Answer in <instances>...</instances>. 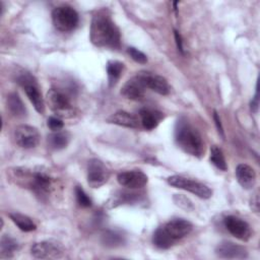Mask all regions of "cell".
I'll return each mask as SVG.
<instances>
[{
    "mask_svg": "<svg viewBox=\"0 0 260 260\" xmlns=\"http://www.w3.org/2000/svg\"><path fill=\"white\" fill-rule=\"evenodd\" d=\"M110 172L106 165L98 159L91 158L87 165V183L92 188L103 186L109 179Z\"/></svg>",
    "mask_w": 260,
    "mask_h": 260,
    "instance_id": "8",
    "label": "cell"
},
{
    "mask_svg": "<svg viewBox=\"0 0 260 260\" xmlns=\"http://www.w3.org/2000/svg\"><path fill=\"white\" fill-rule=\"evenodd\" d=\"M213 120H214V123H215V125H216V128H217L218 133H219L222 137H224L223 128H222V125H221V122H220V118H219V116L217 115L216 111L213 112Z\"/></svg>",
    "mask_w": 260,
    "mask_h": 260,
    "instance_id": "32",
    "label": "cell"
},
{
    "mask_svg": "<svg viewBox=\"0 0 260 260\" xmlns=\"http://www.w3.org/2000/svg\"><path fill=\"white\" fill-rule=\"evenodd\" d=\"M175 140L183 151L193 156L199 157L204 152V143L200 133L185 118H180L176 123Z\"/></svg>",
    "mask_w": 260,
    "mask_h": 260,
    "instance_id": "2",
    "label": "cell"
},
{
    "mask_svg": "<svg viewBox=\"0 0 260 260\" xmlns=\"http://www.w3.org/2000/svg\"><path fill=\"white\" fill-rule=\"evenodd\" d=\"M223 224L225 229L235 238L241 241H248L252 236V232L249 223L240 217H237L234 215H228L223 219Z\"/></svg>",
    "mask_w": 260,
    "mask_h": 260,
    "instance_id": "10",
    "label": "cell"
},
{
    "mask_svg": "<svg viewBox=\"0 0 260 260\" xmlns=\"http://www.w3.org/2000/svg\"><path fill=\"white\" fill-rule=\"evenodd\" d=\"M17 249H18V244L13 238H11L7 235L2 236L1 241H0L1 258L13 257V255L17 251Z\"/></svg>",
    "mask_w": 260,
    "mask_h": 260,
    "instance_id": "22",
    "label": "cell"
},
{
    "mask_svg": "<svg viewBox=\"0 0 260 260\" xmlns=\"http://www.w3.org/2000/svg\"><path fill=\"white\" fill-rule=\"evenodd\" d=\"M251 208L257 213L259 212V196L258 194H255V196L251 199Z\"/></svg>",
    "mask_w": 260,
    "mask_h": 260,
    "instance_id": "35",
    "label": "cell"
},
{
    "mask_svg": "<svg viewBox=\"0 0 260 260\" xmlns=\"http://www.w3.org/2000/svg\"><path fill=\"white\" fill-rule=\"evenodd\" d=\"M137 75L140 77L146 88H149L161 95L169 94L170 85L165 77L151 72H139Z\"/></svg>",
    "mask_w": 260,
    "mask_h": 260,
    "instance_id": "12",
    "label": "cell"
},
{
    "mask_svg": "<svg viewBox=\"0 0 260 260\" xmlns=\"http://www.w3.org/2000/svg\"><path fill=\"white\" fill-rule=\"evenodd\" d=\"M236 177L238 183L244 189H252L256 182V173L254 169L246 164H240L236 169Z\"/></svg>",
    "mask_w": 260,
    "mask_h": 260,
    "instance_id": "18",
    "label": "cell"
},
{
    "mask_svg": "<svg viewBox=\"0 0 260 260\" xmlns=\"http://www.w3.org/2000/svg\"><path fill=\"white\" fill-rule=\"evenodd\" d=\"M173 199H174V202H175L176 205H178L179 207H181V208H183L185 210H193V208H194V206H193L192 202L190 201V199L187 198L184 195L176 194Z\"/></svg>",
    "mask_w": 260,
    "mask_h": 260,
    "instance_id": "29",
    "label": "cell"
},
{
    "mask_svg": "<svg viewBox=\"0 0 260 260\" xmlns=\"http://www.w3.org/2000/svg\"><path fill=\"white\" fill-rule=\"evenodd\" d=\"M107 121L112 124H116L119 126L127 127V128H139L140 127V120L137 116L126 112V111H117L112 114Z\"/></svg>",
    "mask_w": 260,
    "mask_h": 260,
    "instance_id": "17",
    "label": "cell"
},
{
    "mask_svg": "<svg viewBox=\"0 0 260 260\" xmlns=\"http://www.w3.org/2000/svg\"><path fill=\"white\" fill-rule=\"evenodd\" d=\"M124 68V64L119 61H110L107 64V73L109 78L110 85H114L117 80L120 78L122 71Z\"/></svg>",
    "mask_w": 260,
    "mask_h": 260,
    "instance_id": "25",
    "label": "cell"
},
{
    "mask_svg": "<svg viewBox=\"0 0 260 260\" xmlns=\"http://www.w3.org/2000/svg\"><path fill=\"white\" fill-rule=\"evenodd\" d=\"M161 118H162L161 113L157 112L155 110L142 109L139 112L140 124L142 125L143 128H145L147 130L154 129L158 125Z\"/></svg>",
    "mask_w": 260,
    "mask_h": 260,
    "instance_id": "19",
    "label": "cell"
},
{
    "mask_svg": "<svg viewBox=\"0 0 260 260\" xmlns=\"http://www.w3.org/2000/svg\"><path fill=\"white\" fill-rule=\"evenodd\" d=\"M168 183L175 188L191 192L202 199H208L212 195L211 189L205 184L189 178H185L183 176H171L168 178Z\"/></svg>",
    "mask_w": 260,
    "mask_h": 260,
    "instance_id": "6",
    "label": "cell"
},
{
    "mask_svg": "<svg viewBox=\"0 0 260 260\" xmlns=\"http://www.w3.org/2000/svg\"><path fill=\"white\" fill-rule=\"evenodd\" d=\"M117 180L123 187L128 189H139L146 185L148 179L143 172L139 170H132L121 172L118 175Z\"/></svg>",
    "mask_w": 260,
    "mask_h": 260,
    "instance_id": "13",
    "label": "cell"
},
{
    "mask_svg": "<svg viewBox=\"0 0 260 260\" xmlns=\"http://www.w3.org/2000/svg\"><path fill=\"white\" fill-rule=\"evenodd\" d=\"M175 32V40H176V44H177V48L181 53H184V48H183V41H182V37L179 34L178 30H174Z\"/></svg>",
    "mask_w": 260,
    "mask_h": 260,
    "instance_id": "34",
    "label": "cell"
},
{
    "mask_svg": "<svg viewBox=\"0 0 260 260\" xmlns=\"http://www.w3.org/2000/svg\"><path fill=\"white\" fill-rule=\"evenodd\" d=\"M16 81L24 89L36 111L40 114H43L45 111V103L36 78L29 72L21 71L16 75Z\"/></svg>",
    "mask_w": 260,
    "mask_h": 260,
    "instance_id": "3",
    "label": "cell"
},
{
    "mask_svg": "<svg viewBox=\"0 0 260 260\" xmlns=\"http://www.w3.org/2000/svg\"><path fill=\"white\" fill-rule=\"evenodd\" d=\"M210 161L212 162L213 166H215L218 170L221 171H225L226 170V162H225V158L224 155L221 151V149L219 147H217L216 145H212L210 147Z\"/></svg>",
    "mask_w": 260,
    "mask_h": 260,
    "instance_id": "26",
    "label": "cell"
},
{
    "mask_svg": "<svg viewBox=\"0 0 260 260\" xmlns=\"http://www.w3.org/2000/svg\"><path fill=\"white\" fill-rule=\"evenodd\" d=\"M47 103L49 108L61 118H71L75 114V108L69 96L58 88H51L47 92Z\"/></svg>",
    "mask_w": 260,
    "mask_h": 260,
    "instance_id": "4",
    "label": "cell"
},
{
    "mask_svg": "<svg viewBox=\"0 0 260 260\" xmlns=\"http://www.w3.org/2000/svg\"><path fill=\"white\" fill-rule=\"evenodd\" d=\"M14 138L20 147L27 149L34 148L39 144L41 135L36 127L22 124L15 128Z\"/></svg>",
    "mask_w": 260,
    "mask_h": 260,
    "instance_id": "9",
    "label": "cell"
},
{
    "mask_svg": "<svg viewBox=\"0 0 260 260\" xmlns=\"http://www.w3.org/2000/svg\"><path fill=\"white\" fill-rule=\"evenodd\" d=\"M162 229L170 239L176 243L190 234L192 231V223L184 218H174L162 225Z\"/></svg>",
    "mask_w": 260,
    "mask_h": 260,
    "instance_id": "11",
    "label": "cell"
},
{
    "mask_svg": "<svg viewBox=\"0 0 260 260\" xmlns=\"http://www.w3.org/2000/svg\"><path fill=\"white\" fill-rule=\"evenodd\" d=\"M75 195H76V200L80 206L89 207L91 205L90 198L87 196V194L84 192V190L81 187L77 186L75 188Z\"/></svg>",
    "mask_w": 260,
    "mask_h": 260,
    "instance_id": "28",
    "label": "cell"
},
{
    "mask_svg": "<svg viewBox=\"0 0 260 260\" xmlns=\"http://www.w3.org/2000/svg\"><path fill=\"white\" fill-rule=\"evenodd\" d=\"M78 13L68 5L56 7L52 12V21L54 26L63 32L73 30L78 24Z\"/></svg>",
    "mask_w": 260,
    "mask_h": 260,
    "instance_id": "5",
    "label": "cell"
},
{
    "mask_svg": "<svg viewBox=\"0 0 260 260\" xmlns=\"http://www.w3.org/2000/svg\"><path fill=\"white\" fill-rule=\"evenodd\" d=\"M6 103H7V108L9 110V112L13 116H15L17 118H22V117L26 116V108L17 92L9 93L7 95Z\"/></svg>",
    "mask_w": 260,
    "mask_h": 260,
    "instance_id": "20",
    "label": "cell"
},
{
    "mask_svg": "<svg viewBox=\"0 0 260 260\" xmlns=\"http://www.w3.org/2000/svg\"><path fill=\"white\" fill-rule=\"evenodd\" d=\"M152 243L155 247H157L158 249H169L171 248L175 243L170 239V237L167 235V233L165 232V230L162 229V226L158 228L155 230V232L153 233L152 236Z\"/></svg>",
    "mask_w": 260,
    "mask_h": 260,
    "instance_id": "24",
    "label": "cell"
},
{
    "mask_svg": "<svg viewBox=\"0 0 260 260\" xmlns=\"http://www.w3.org/2000/svg\"><path fill=\"white\" fill-rule=\"evenodd\" d=\"M258 101H259V95H258V83H257L256 84V92L251 102V110L254 112H257V110H258V105H259Z\"/></svg>",
    "mask_w": 260,
    "mask_h": 260,
    "instance_id": "33",
    "label": "cell"
},
{
    "mask_svg": "<svg viewBox=\"0 0 260 260\" xmlns=\"http://www.w3.org/2000/svg\"><path fill=\"white\" fill-rule=\"evenodd\" d=\"M127 53L130 55V57L137 63L140 64H145L147 62V57L144 53H142L140 50L134 48V47H129L127 49Z\"/></svg>",
    "mask_w": 260,
    "mask_h": 260,
    "instance_id": "30",
    "label": "cell"
},
{
    "mask_svg": "<svg viewBox=\"0 0 260 260\" xmlns=\"http://www.w3.org/2000/svg\"><path fill=\"white\" fill-rule=\"evenodd\" d=\"M70 135L66 131H54L48 136L49 145L54 149H62L67 146Z\"/></svg>",
    "mask_w": 260,
    "mask_h": 260,
    "instance_id": "23",
    "label": "cell"
},
{
    "mask_svg": "<svg viewBox=\"0 0 260 260\" xmlns=\"http://www.w3.org/2000/svg\"><path fill=\"white\" fill-rule=\"evenodd\" d=\"M48 126L53 131H59L63 128L64 123L59 117H50L48 119Z\"/></svg>",
    "mask_w": 260,
    "mask_h": 260,
    "instance_id": "31",
    "label": "cell"
},
{
    "mask_svg": "<svg viewBox=\"0 0 260 260\" xmlns=\"http://www.w3.org/2000/svg\"><path fill=\"white\" fill-rule=\"evenodd\" d=\"M215 253L219 258L223 259H245L248 257L247 249L236 243L224 241L217 245Z\"/></svg>",
    "mask_w": 260,
    "mask_h": 260,
    "instance_id": "14",
    "label": "cell"
},
{
    "mask_svg": "<svg viewBox=\"0 0 260 260\" xmlns=\"http://www.w3.org/2000/svg\"><path fill=\"white\" fill-rule=\"evenodd\" d=\"M9 217L22 232H31L37 229V225L32 221V219L25 214L18 213V212H11L9 213Z\"/></svg>",
    "mask_w": 260,
    "mask_h": 260,
    "instance_id": "21",
    "label": "cell"
},
{
    "mask_svg": "<svg viewBox=\"0 0 260 260\" xmlns=\"http://www.w3.org/2000/svg\"><path fill=\"white\" fill-rule=\"evenodd\" d=\"M29 186L35 193L40 196H45L51 191L52 179L44 172H35L30 175Z\"/></svg>",
    "mask_w": 260,
    "mask_h": 260,
    "instance_id": "16",
    "label": "cell"
},
{
    "mask_svg": "<svg viewBox=\"0 0 260 260\" xmlns=\"http://www.w3.org/2000/svg\"><path fill=\"white\" fill-rule=\"evenodd\" d=\"M102 242L107 247H118L124 243V237L115 231H107L102 236Z\"/></svg>",
    "mask_w": 260,
    "mask_h": 260,
    "instance_id": "27",
    "label": "cell"
},
{
    "mask_svg": "<svg viewBox=\"0 0 260 260\" xmlns=\"http://www.w3.org/2000/svg\"><path fill=\"white\" fill-rule=\"evenodd\" d=\"M31 255L38 259H59L64 255L63 246L56 241H42L30 248Z\"/></svg>",
    "mask_w": 260,
    "mask_h": 260,
    "instance_id": "7",
    "label": "cell"
},
{
    "mask_svg": "<svg viewBox=\"0 0 260 260\" xmlns=\"http://www.w3.org/2000/svg\"><path fill=\"white\" fill-rule=\"evenodd\" d=\"M89 38L91 43L104 49H119L121 34L109 12L105 9L98 11L91 19Z\"/></svg>",
    "mask_w": 260,
    "mask_h": 260,
    "instance_id": "1",
    "label": "cell"
},
{
    "mask_svg": "<svg viewBox=\"0 0 260 260\" xmlns=\"http://www.w3.org/2000/svg\"><path fill=\"white\" fill-rule=\"evenodd\" d=\"M145 85L143 84L142 80L138 75H135L131 79H129L121 88V93L133 101H140L145 95Z\"/></svg>",
    "mask_w": 260,
    "mask_h": 260,
    "instance_id": "15",
    "label": "cell"
}]
</instances>
